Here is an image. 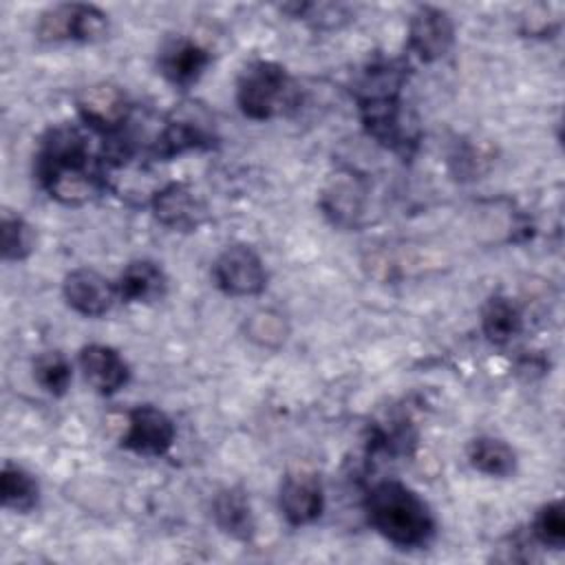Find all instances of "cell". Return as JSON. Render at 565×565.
Returning a JSON list of instances; mask_svg holds the SVG:
<instances>
[{"mask_svg": "<svg viewBox=\"0 0 565 565\" xmlns=\"http://www.w3.org/2000/svg\"><path fill=\"white\" fill-rule=\"evenodd\" d=\"M33 172L40 188L64 205H84L110 188L108 166L73 124L49 128L35 150Z\"/></svg>", "mask_w": 565, "mask_h": 565, "instance_id": "obj_1", "label": "cell"}, {"mask_svg": "<svg viewBox=\"0 0 565 565\" xmlns=\"http://www.w3.org/2000/svg\"><path fill=\"white\" fill-rule=\"evenodd\" d=\"M406 66L399 60H377L362 71L353 86L366 135L399 154H408L419 139V128L402 102Z\"/></svg>", "mask_w": 565, "mask_h": 565, "instance_id": "obj_2", "label": "cell"}, {"mask_svg": "<svg viewBox=\"0 0 565 565\" xmlns=\"http://www.w3.org/2000/svg\"><path fill=\"white\" fill-rule=\"evenodd\" d=\"M371 527L402 550L426 547L437 534V521L428 503L406 483L382 479L364 497Z\"/></svg>", "mask_w": 565, "mask_h": 565, "instance_id": "obj_3", "label": "cell"}, {"mask_svg": "<svg viewBox=\"0 0 565 565\" xmlns=\"http://www.w3.org/2000/svg\"><path fill=\"white\" fill-rule=\"evenodd\" d=\"M236 104L247 119L267 121L296 110L300 106V88L282 64L254 60L236 79Z\"/></svg>", "mask_w": 565, "mask_h": 565, "instance_id": "obj_4", "label": "cell"}, {"mask_svg": "<svg viewBox=\"0 0 565 565\" xmlns=\"http://www.w3.org/2000/svg\"><path fill=\"white\" fill-rule=\"evenodd\" d=\"M218 141L212 113L194 99L172 106L163 117V126L148 146V157L154 161H170L190 150H212Z\"/></svg>", "mask_w": 565, "mask_h": 565, "instance_id": "obj_5", "label": "cell"}, {"mask_svg": "<svg viewBox=\"0 0 565 565\" xmlns=\"http://www.w3.org/2000/svg\"><path fill=\"white\" fill-rule=\"evenodd\" d=\"M108 33V13L86 2H60L44 9L35 24L40 42H79L93 44L104 40Z\"/></svg>", "mask_w": 565, "mask_h": 565, "instance_id": "obj_6", "label": "cell"}, {"mask_svg": "<svg viewBox=\"0 0 565 565\" xmlns=\"http://www.w3.org/2000/svg\"><path fill=\"white\" fill-rule=\"evenodd\" d=\"M212 280L234 298L258 296L267 287V269L258 252L245 243L225 247L212 263Z\"/></svg>", "mask_w": 565, "mask_h": 565, "instance_id": "obj_7", "label": "cell"}, {"mask_svg": "<svg viewBox=\"0 0 565 565\" xmlns=\"http://www.w3.org/2000/svg\"><path fill=\"white\" fill-rule=\"evenodd\" d=\"M75 106L82 124L99 137H108L128 128L132 115V104L126 90L110 82H97L82 88Z\"/></svg>", "mask_w": 565, "mask_h": 565, "instance_id": "obj_8", "label": "cell"}, {"mask_svg": "<svg viewBox=\"0 0 565 565\" xmlns=\"http://www.w3.org/2000/svg\"><path fill=\"white\" fill-rule=\"evenodd\" d=\"M174 437L177 428L168 413L152 404H139L128 413L121 448L141 457H161L172 448Z\"/></svg>", "mask_w": 565, "mask_h": 565, "instance_id": "obj_9", "label": "cell"}, {"mask_svg": "<svg viewBox=\"0 0 565 565\" xmlns=\"http://www.w3.org/2000/svg\"><path fill=\"white\" fill-rule=\"evenodd\" d=\"M455 44V22L446 9L422 4L408 20V51L430 64L450 53Z\"/></svg>", "mask_w": 565, "mask_h": 565, "instance_id": "obj_10", "label": "cell"}, {"mask_svg": "<svg viewBox=\"0 0 565 565\" xmlns=\"http://www.w3.org/2000/svg\"><path fill=\"white\" fill-rule=\"evenodd\" d=\"M154 218L172 232H192L207 218L203 199L185 181H170L159 188L150 199Z\"/></svg>", "mask_w": 565, "mask_h": 565, "instance_id": "obj_11", "label": "cell"}, {"mask_svg": "<svg viewBox=\"0 0 565 565\" xmlns=\"http://www.w3.org/2000/svg\"><path fill=\"white\" fill-rule=\"evenodd\" d=\"M62 296L66 305L86 318L106 316L117 296V285L93 267H77L64 276Z\"/></svg>", "mask_w": 565, "mask_h": 565, "instance_id": "obj_12", "label": "cell"}, {"mask_svg": "<svg viewBox=\"0 0 565 565\" xmlns=\"http://www.w3.org/2000/svg\"><path fill=\"white\" fill-rule=\"evenodd\" d=\"M278 508L289 525L302 527L313 523L324 508V490L316 472L296 470L280 481Z\"/></svg>", "mask_w": 565, "mask_h": 565, "instance_id": "obj_13", "label": "cell"}, {"mask_svg": "<svg viewBox=\"0 0 565 565\" xmlns=\"http://www.w3.org/2000/svg\"><path fill=\"white\" fill-rule=\"evenodd\" d=\"M212 55L199 42L177 35L161 44L157 55L159 73L177 88H190L210 66Z\"/></svg>", "mask_w": 565, "mask_h": 565, "instance_id": "obj_14", "label": "cell"}, {"mask_svg": "<svg viewBox=\"0 0 565 565\" xmlns=\"http://www.w3.org/2000/svg\"><path fill=\"white\" fill-rule=\"evenodd\" d=\"M77 360L88 386L104 397L119 393L130 382L128 362L117 349L108 344L90 342L79 349Z\"/></svg>", "mask_w": 565, "mask_h": 565, "instance_id": "obj_15", "label": "cell"}, {"mask_svg": "<svg viewBox=\"0 0 565 565\" xmlns=\"http://www.w3.org/2000/svg\"><path fill=\"white\" fill-rule=\"evenodd\" d=\"M117 296L128 305H152L166 298L168 276L148 258L130 260L117 278Z\"/></svg>", "mask_w": 565, "mask_h": 565, "instance_id": "obj_16", "label": "cell"}, {"mask_svg": "<svg viewBox=\"0 0 565 565\" xmlns=\"http://www.w3.org/2000/svg\"><path fill=\"white\" fill-rule=\"evenodd\" d=\"M212 516L216 527L236 541H249L254 536L256 523L252 505L245 490L238 486L225 488L214 497Z\"/></svg>", "mask_w": 565, "mask_h": 565, "instance_id": "obj_17", "label": "cell"}, {"mask_svg": "<svg viewBox=\"0 0 565 565\" xmlns=\"http://www.w3.org/2000/svg\"><path fill=\"white\" fill-rule=\"evenodd\" d=\"M320 205L335 225L351 227L364 212V188L351 174L333 177L320 196Z\"/></svg>", "mask_w": 565, "mask_h": 565, "instance_id": "obj_18", "label": "cell"}, {"mask_svg": "<svg viewBox=\"0 0 565 565\" xmlns=\"http://www.w3.org/2000/svg\"><path fill=\"white\" fill-rule=\"evenodd\" d=\"M466 455L470 466L481 475L505 479L516 472V452L508 441L499 437L479 435L470 439Z\"/></svg>", "mask_w": 565, "mask_h": 565, "instance_id": "obj_19", "label": "cell"}, {"mask_svg": "<svg viewBox=\"0 0 565 565\" xmlns=\"http://www.w3.org/2000/svg\"><path fill=\"white\" fill-rule=\"evenodd\" d=\"M523 329V313L519 305L503 296H490L481 307V331L492 344H508L514 340Z\"/></svg>", "mask_w": 565, "mask_h": 565, "instance_id": "obj_20", "label": "cell"}, {"mask_svg": "<svg viewBox=\"0 0 565 565\" xmlns=\"http://www.w3.org/2000/svg\"><path fill=\"white\" fill-rule=\"evenodd\" d=\"M0 499L7 510L26 514L40 503V486L29 470L13 461H4L0 475Z\"/></svg>", "mask_w": 565, "mask_h": 565, "instance_id": "obj_21", "label": "cell"}, {"mask_svg": "<svg viewBox=\"0 0 565 565\" xmlns=\"http://www.w3.org/2000/svg\"><path fill=\"white\" fill-rule=\"evenodd\" d=\"M35 382L53 397H62L73 380V366L60 351H44L33 360Z\"/></svg>", "mask_w": 565, "mask_h": 565, "instance_id": "obj_22", "label": "cell"}, {"mask_svg": "<svg viewBox=\"0 0 565 565\" xmlns=\"http://www.w3.org/2000/svg\"><path fill=\"white\" fill-rule=\"evenodd\" d=\"M35 247V230L20 214H2L0 221V249L4 260H24Z\"/></svg>", "mask_w": 565, "mask_h": 565, "instance_id": "obj_23", "label": "cell"}, {"mask_svg": "<svg viewBox=\"0 0 565 565\" xmlns=\"http://www.w3.org/2000/svg\"><path fill=\"white\" fill-rule=\"evenodd\" d=\"M532 539L550 550L565 547V508L561 501L543 503L532 519Z\"/></svg>", "mask_w": 565, "mask_h": 565, "instance_id": "obj_24", "label": "cell"}, {"mask_svg": "<svg viewBox=\"0 0 565 565\" xmlns=\"http://www.w3.org/2000/svg\"><path fill=\"white\" fill-rule=\"evenodd\" d=\"M245 333L252 342L274 349L285 342L289 329H287L282 313H278L274 309H260L247 318Z\"/></svg>", "mask_w": 565, "mask_h": 565, "instance_id": "obj_25", "label": "cell"}]
</instances>
